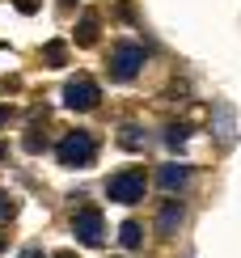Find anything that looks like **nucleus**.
<instances>
[{"label":"nucleus","instance_id":"nucleus-9","mask_svg":"<svg viewBox=\"0 0 241 258\" xmlns=\"http://www.w3.org/2000/svg\"><path fill=\"white\" fill-rule=\"evenodd\" d=\"M216 127H220L216 136L228 144V140H233V106H216Z\"/></svg>","mask_w":241,"mask_h":258},{"label":"nucleus","instance_id":"nucleus-5","mask_svg":"<svg viewBox=\"0 0 241 258\" xmlns=\"http://www.w3.org/2000/svg\"><path fill=\"white\" fill-rule=\"evenodd\" d=\"M72 233L85 245H102V212H97V208H81L72 216Z\"/></svg>","mask_w":241,"mask_h":258},{"label":"nucleus","instance_id":"nucleus-4","mask_svg":"<svg viewBox=\"0 0 241 258\" xmlns=\"http://www.w3.org/2000/svg\"><path fill=\"white\" fill-rule=\"evenodd\" d=\"M64 106H68V110H93V106H97V85L89 77L68 81V85H64Z\"/></svg>","mask_w":241,"mask_h":258},{"label":"nucleus","instance_id":"nucleus-2","mask_svg":"<svg viewBox=\"0 0 241 258\" xmlns=\"http://www.w3.org/2000/svg\"><path fill=\"white\" fill-rule=\"evenodd\" d=\"M106 195L114 203H140L144 199V169H118L106 178Z\"/></svg>","mask_w":241,"mask_h":258},{"label":"nucleus","instance_id":"nucleus-14","mask_svg":"<svg viewBox=\"0 0 241 258\" xmlns=\"http://www.w3.org/2000/svg\"><path fill=\"white\" fill-rule=\"evenodd\" d=\"M93 38H97V26H93V17H89V21L81 26V42H93Z\"/></svg>","mask_w":241,"mask_h":258},{"label":"nucleus","instance_id":"nucleus-10","mask_svg":"<svg viewBox=\"0 0 241 258\" xmlns=\"http://www.w3.org/2000/svg\"><path fill=\"white\" fill-rule=\"evenodd\" d=\"M118 144H123V148H144V132H140L136 123H127L123 132H118Z\"/></svg>","mask_w":241,"mask_h":258},{"label":"nucleus","instance_id":"nucleus-17","mask_svg":"<svg viewBox=\"0 0 241 258\" xmlns=\"http://www.w3.org/2000/svg\"><path fill=\"white\" fill-rule=\"evenodd\" d=\"M9 157V144H5V140H0V161H5Z\"/></svg>","mask_w":241,"mask_h":258},{"label":"nucleus","instance_id":"nucleus-6","mask_svg":"<svg viewBox=\"0 0 241 258\" xmlns=\"http://www.w3.org/2000/svg\"><path fill=\"white\" fill-rule=\"evenodd\" d=\"M182 220H186V203L182 199H165V208L157 212V233H178Z\"/></svg>","mask_w":241,"mask_h":258},{"label":"nucleus","instance_id":"nucleus-1","mask_svg":"<svg viewBox=\"0 0 241 258\" xmlns=\"http://www.w3.org/2000/svg\"><path fill=\"white\" fill-rule=\"evenodd\" d=\"M93 153H97V144H93V136L89 132H68L55 144V157H59V165H68V169H76V165H89L93 161Z\"/></svg>","mask_w":241,"mask_h":258},{"label":"nucleus","instance_id":"nucleus-12","mask_svg":"<svg viewBox=\"0 0 241 258\" xmlns=\"http://www.w3.org/2000/svg\"><path fill=\"white\" fill-rule=\"evenodd\" d=\"M47 59H51V68H59L64 63V42H47Z\"/></svg>","mask_w":241,"mask_h":258},{"label":"nucleus","instance_id":"nucleus-3","mask_svg":"<svg viewBox=\"0 0 241 258\" xmlns=\"http://www.w3.org/2000/svg\"><path fill=\"white\" fill-rule=\"evenodd\" d=\"M144 59H148V55H144L140 42H118L114 55H110V77H114V81H131L140 68H144Z\"/></svg>","mask_w":241,"mask_h":258},{"label":"nucleus","instance_id":"nucleus-13","mask_svg":"<svg viewBox=\"0 0 241 258\" xmlns=\"http://www.w3.org/2000/svg\"><path fill=\"white\" fill-rule=\"evenodd\" d=\"M165 140H169V148L186 144V127H169V132H165Z\"/></svg>","mask_w":241,"mask_h":258},{"label":"nucleus","instance_id":"nucleus-7","mask_svg":"<svg viewBox=\"0 0 241 258\" xmlns=\"http://www.w3.org/2000/svg\"><path fill=\"white\" fill-rule=\"evenodd\" d=\"M157 182H161L165 190H182L186 182H191V165H182V161H169V165H161Z\"/></svg>","mask_w":241,"mask_h":258},{"label":"nucleus","instance_id":"nucleus-8","mask_svg":"<svg viewBox=\"0 0 241 258\" xmlns=\"http://www.w3.org/2000/svg\"><path fill=\"white\" fill-rule=\"evenodd\" d=\"M118 241H123V250H140V245H144V229H140L136 220H127L123 229H118Z\"/></svg>","mask_w":241,"mask_h":258},{"label":"nucleus","instance_id":"nucleus-15","mask_svg":"<svg viewBox=\"0 0 241 258\" xmlns=\"http://www.w3.org/2000/svg\"><path fill=\"white\" fill-rule=\"evenodd\" d=\"M34 5H38V0H17V9H21V13H34Z\"/></svg>","mask_w":241,"mask_h":258},{"label":"nucleus","instance_id":"nucleus-18","mask_svg":"<svg viewBox=\"0 0 241 258\" xmlns=\"http://www.w3.org/2000/svg\"><path fill=\"white\" fill-rule=\"evenodd\" d=\"M55 258H76V254H55Z\"/></svg>","mask_w":241,"mask_h":258},{"label":"nucleus","instance_id":"nucleus-11","mask_svg":"<svg viewBox=\"0 0 241 258\" xmlns=\"http://www.w3.org/2000/svg\"><path fill=\"white\" fill-rule=\"evenodd\" d=\"M9 216H17V203L9 190H0V220H9Z\"/></svg>","mask_w":241,"mask_h":258},{"label":"nucleus","instance_id":"nucleus-16","mask_svg":"<svg viewBox=\"0 0 241 258\" xmlns=\"http://www.w3.org/2000/svg\"><path fill=\"white\" fill-rule=\"evenodd\" d=\"M21 258H42V250H38V245H30V250H21Z\"/></svg>","mask_w":241,"mask_h":258}]
</instances>
